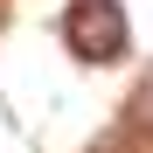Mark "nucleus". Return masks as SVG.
Wrapping results in <instances>:
<instances>
[{"label":"nucleus","mask_w":153,"mask_h":153,"mask_svg":"<svg viewBox=\"0 0 153 153\" xmlns=\"http://www.w3.org/2000/svg\"><path fill=\"white\" fill-rule=\"evenodd\" d=\"M0 21H7V7H0Z\"/></svg>","instance_id":"nucleus-2"},{"label":"nucleus","mask_w":153,"mask_h":153,"mask_svg":"<svg viewBox=\"0 0 153 153\" xmlns=\"http://www.w3.org/2000/svg\"><path fill=\"white\" fill-rule=\"evenodd\" d=\"M63 42H70V56H84V63L125 56V7L118 0H76L63 14Z\"/></svg>","instance_id":"nucleus-1"}]
</instances>
